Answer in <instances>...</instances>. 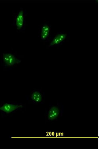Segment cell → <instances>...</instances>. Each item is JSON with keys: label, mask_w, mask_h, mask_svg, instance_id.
I'll list each match as a JSON object with an SVG mask.
<instances>
[{"label": "cell", "mask_w": 99, "mask_h": 149, "mask_svg": "<svg viewBox=\"0 0 99 149\" xmlns=\"http://www.w3.org/2000/svg\"><path fill=\"white\" fill-rule=\"evenodd\" d=\"M69 36L67 33L62 32H57L55 36L52 38L49 45V47H58L62 44Z\"/></svg>", "instance_id": "obj_1"}, {"label": "cell", "mask_w": 99, "mask_h": 149, "mask_svg": "<svg viewBox=\"0 0 99 149\" xmlns=\"http://www.w3.org/2000/svg\"><path fill=\"white\" fill-rule=\"evenodd\" d=\"M22 107V105H14L6 103L0 107V110L5 113H9L14 111Z\"/></svg>", "instance_id": "obj_6"}, {"label": "cell", "mask_w": 99, "mask_h": 149, "mask_svg": "<svg viewBox=\"0 0 99 149\" xmlns=\"http://www.w3.org/2000/svg\"><path fill=\"white\" fill-rule=\"evenodd\" d=\"M51 28L50 25L43 24L41 26L40 30V37L42 41L48 42L52 39L51 36Z\"/></svg>", "instance_id": "obj_2"}, {"label": "cell", "mask_w": 99, "mask_h": 149, "mask_svg": "<svg viewBox=\"0 0 99 149\" xmlns=\"http://www.w3.org/2000/svg\"><path fill=\"white\" fill-rule=\"evenodd\" d=\"M61 105L58 104L53 106L51 107L48 112V119L53 120L59 116L60 112V109L62 108Z\"/></svg>", "instance_id": "obj_5"}, {"label": "cell", "mask_w": 99, "mask_h": 149, "mask_svg": "<svg viewBox=\"0 0 99 149\" xmlns=\"http://www.w3.org/2000/svg\"><path fill=\"white\" fill-rule=\"evenodd\" d=\"M25 15L24 10H21L19 11L15 19V25L18 30H21L25 27Z\"/></svg>", "instance_id": "obj_4"}, {"label": "cell", "mask_w": 99, "mask_h": 149, "mask_svg": "<svg viewBox=\"0 0 99 149\" xmlns=\"http://www.w3.org/2000/svg\"><path fill=\"white\" fill-rule=\"evenodd\" d=\"M44 93L39 91H35L32 93L31 99L35 103H39L42 102Z\"/></svg>", "instance_id": "obj_7"}, {"label": "cell", "mask_w": 99, "mask_h": 149, "mask_svg": "<svg viewBox=\"0 0 99 149\" xmlns=\"http://www.w3.org/2000/svg\"><path fill=\"white\" fill-rule=\"evenodd\" d=\"M3 60L6 66L11 67L14 65L19 64L21 60L16 58L14 55L10 53H5L3 55Z\"/></svg>", "instance_id": "obj_3"}]
</instances>
